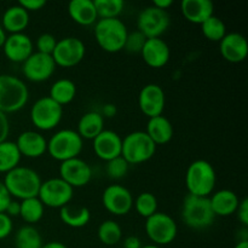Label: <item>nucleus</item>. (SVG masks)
<instances>
[{"mask_svg":"<svg viewBox=\"0 0 248 248\" xmlns=\"http://www.w3.org/2000/svg\"><path fill=\"white\" fill-rule=\"evenodd\" d=\"M181 11L184 18L193 24H202L215 15V5L211 0H183Z\"/></svg>","mask_w":248,"mask_h":248,"instance_id":"23","label":"nucleus"},{"mask_svg":"<svg viewBox=\"0 0 248 248\" xmlns=\"http://www.w3.org/2000/svg\"><path fill=\"white\" fill-rule=\"evenodd\" d=\"M157 206L159 205H157L156 196L148 191L140 193L137 198L133 199V208L138 216L145 219L157 212Z\"/></svg>","mask_w":248,"mask_h":248,"instance_id":"35","label":"nucleus"},{"mask_svg":"<svg viewBox=\"0 0 248 248\" xmlns=\"http://www.w3.org/2000/svg\"><path fill=\"white\" fill-rule=\"evenodd\" d=\"M101 115L103 116V118H114V116H116V114H118V108H116L115 104L113 103H106L102 106V109H101Z\"/></svg>","mask_w":248,"mask_h":248,"instance_id":"46","label":"nucleus"},{"mask_svg":"<svg viewBox=\"0 0 248 248\" xmlns=\"http://www.w3.org/2000/svg\"><path fill=\"white\" fill-rule=\"evenodd\" d=\"M84 149V140L72 128H63L53 133L47 140V153L52 159L63 162L79 157Z\"/></svg>","mask_w":248,"mask_h":248,"instance_id":"6","label":"nucleus"},{"mask_svg":"<svg viewBox=\"0 0 248 248\" xmlns=\"http://www.w3.org/2000/svg\"><path fill=\"white\" fill-rule=\"evenodd\" d=\"M208 199L216 217H229L235 215L240 203L237 194L230 189H220L215 191Z\"/></svg>","mask_w":248,"mask_h":248,"instance_id":"22","label":"nucleus"},{"mask_svg":"<svg viewBox=\"0 0 248 248\" xmlns=\"http://www.w3.org/2000/svg\"><path fill=\"white\" fill-rule=\"evenodd\" d=\"M98 19L119 18L125 9L123 0H93Z\"/></svg>","mask_w":248,"mask_h":248,"instance_id":"36","label":"nucleus"},{"mask_svg":"<svg viewBox=\"0 0 248 248\" xmlns=\"http://www.w3.org/2000/svg\"><path fill=\"white\" fill-rule=\"evenodd\" d=\"M124 248H142V242L137 236H127L124 240Z\"/></svg>","mask_w":248,"mask_h":248,"instance_id":"47","label":"nucleus"},{"mask_svg":"<svg viewBox=\"0 0 248 248\" xmlns=\"http://www.w3.org/2000/svg\"><path fill=\"white\" fill-rule=\"evenodd\" d=\"M201 26V31H202L203 36L207 40L213 41V43H219L225 35H227V26L217 16H211L210 18L206 19Z\"/></svg>","mask_w":248,"mask_h":248,"instance_id":"34","label":"nucleus"},{"mask_svg":"<svg viewBox=\"0 0 248 248\" xmlns=\"http://www.w3.org/2000/svg\"><path fill=\"white\" fill-rule=\"evenodd\" d=\"M142 248H161L159 246H156V245H145V246H142Z\"/></svg>","mask_w":248,"mask_h":248,"instance_id":"52","label":"nucleus"},{"mask_svg":"<svg viewBox=\"0 0 248 248\" xmlns=\"http://www.w3.org/2000/svg\"><path fill=\"white\" fill-rule=\"evenodd\" d=\"M145 133L149 136L156 147L167 144L173 138V125L166 116H155L148 120Z\"/></svg>","mask_w":248,"mask_h":248,"instance_id":"26","label":"nucleus"},{"mask_svg":"<svg viewBox=\"0 0 248 248\" xmlns=\"http://www.w3.org/2000/svg\"><path fill=\"white\" fill-rule=\"evenodd\" d=\"M181 216L184 224L195 230H202L211 227L216 219L210 205V199L190 194L184 198Z\"/></svg>","mask_w":248,"mask_h":248,"instance_id":"5","label":"nucleus"},{"mask_svg":"<svg viewBox=\"0 0 248 248\" xmlns=\"http://www.w3.org/2000/svg\"><path fill=\"white\" fill-rule=\"evenodd\" d=\"M234 248H248V241H239Z\"/></svg>","mask_w":248,"mask_h":248,"instance_id":"51","label":"nucleus"},{"mask_svg":"<svg viewBox=\"0 0 248 248\" xmlns=\"http://www.w3.org/2000/svg\"><path fill=\"white\" fill-rule=\"evenodd\" d=\"M140 55L148 67L159 69L169 63L171 58V50L164 39L150 38L145 40Z\"/></svg>","mask_w":248,"mask_h":248,"instance_id":"20","label":"nucleus"},{"mask_svg":"<svg viewBox=\"0 0 248 248\" xmlns=\"http://www.w3.org/2000/svg\"><path fill=\"white\" fill-rule=\"evenodd\" d=\"M57 44V38L51 33H43L38 36L35 41L36 52L45 53V55H52L53 50Z\"/></svg>","mask_w":248,"mask_h":248,"instance_id":"39","label":"nucleus"},{"mask_svg":"<svg viewBox=\"0 0 248 248\" xmlns=\"http://www.w3.org/2000/svg\"><path fill=\"white\" fill-rule=\"evenodd\" d=\"M166 106V94L157 84H148L140 89L138 94V107L148 118L162 115Z\"/></svg>","mask_w":248,"mask_h":248,"instance_id":"16","label":"nucleus"},{"mask_svg":"<svg viewBox=\"0 0 248 248\" xmlns=\"http://www.w3.org/2000/svg\"><path fill=\"white\" fill-rule=\"evenodd\" d=\"M12 230H14L12 218H10L6 213H0V240L9 237Z\"/></svg>","mask_w":248,"mask_h":248,"instance_id":"40","label":"nucleus"},{"mask_svg":"<svg viewBox=\"0 0 248 248\" xmlns=\"http://www.w3.org/2000/svg\"><path fill=\"white\" fill-rule=\"evenodd\" d=\"M98 240L106 246H115L123 240V229L120 224L113 219H107L99 224L97 229Z\"/></svg>","mask_w":248,"mask_h":248,"instance_id":"32","label":"nucleus"},{"mask_svg":"<svg viewBox=\"0 0 248 248\" xmlns=\"http://www.w3.org/2000/svg\"><path fill=\"white\" fill-rule=\"evenodd\" d=\"M235 215L237 216V219L241 223V225L244 228L248 227V199H242L240 200L239 207H237Z\"/></svg>","mask_w":248,"mask_h":248,"instance_id":"41","label":"nucleus"},{"mask_svg":"<svg viewBox=\"0 0 248 248\" xmlns=\"http://www.w3.org/2000/svg\"><path fill=\"white\" fill-rule=\"evenodd\" d=\"M127 34V27L120 18H102L94 23V39L106 52L116 53L124 50Z\"/></svg>","mask_w":248,"mask_h":248,"instance_id":"4","label":"nucleus"},{"mask_svg":"<svg viewBox=\"0 0 248 248\" xmlns=\"http://www.w3.org/2000/svg\"><path fill=\"white\" fill-rule=\"evenodd\" d=\"M6 38H7V33L4 31V28L0 26V48H2V46H4V43L5 40H6Z\"/></svg>","mask_w":248,"mask_h":248,"instance_id":"50","label":"nucleus"},{"mask_svg":"<svg viewBox=\"0 0 248 248\" xmlns=\"http://www.w3.org/2000/svg\"><path fill=\"white\" fill-rule=\"evenodd\" d=\"M156 152V145L145 131H133L123 138L121 156L128 165H140L152 159Z\"/></svg>","mask_w":248,"mask_h":248,"instance_id":"7","label":"nucleus"},{"mask_svg":"<svg viewBox=\"0 0 248 248\" xmlns=\"http://www.w3.org/2000/svg\"><path fill=\"white\" fill-rule=\"evenodd\" d=\"M104 130V118L97 110L85 113L78 121L77 131L82 140H93Z\"/></svg>","mask_w":248,"mask_h":248,"instance_id":"27","label":"nucleus"},{"mask_svg":"<svg viewBox=\"0 0 248 248\" xmlns=\"http://www.w3.org/2000/svg\"><path fill=\"white\" fill-rule=\"evenodd\" d=\"M219 52L228 62H244L248 56L247 39L236 31L227 33V35L219 41Z\"/></svg>","mask_w":248,"mask_h":248,"instance_id":"21","label":"nucleus"},{"mask_svg":"<svg viewBox=\"0 0 248 248\" xmlns=\"http://www.w3.org/2000/svg\"><path fill=\"white\" fill-rule=\"evenodd\" d=\"M10 135V121L6 114L0 111V143L7 140Z\"/></svg>","mask_w":248,"mask_h":248,"instance_id":"43","label":"nucleus"},{"mask_svg":"<svg viewBox=\"0 0 248 248\" xmlns=\"http://www.w3.org/2000/svg\"><path fill=\"white\" fill-rule=\"evenodd\" d=\"M58 173H60L58 177L69 184L73 189L87 186L93 176L92 167L81 157H75L61 162Z\"/></svg>","mask_w":248,"mask_h":248,"instance_id":"15","label":"nucleus"},{"mask_svg":"<svg viewBox=\"0 0 248 248\" xmlns=\"http://www.w3.org/2000/svg\"><path fill=\"white\" fill-rule=\"evenodd\" d=\"M74 198V189L60 177L48 178L41 183L38 199L45 207L62 208L69 205Z\"/></svg>","mask_w":248,"mask_h":248,"instance_id":"10","label":"nucleus"},{"mask_svg":"<svg viewBox=\"0 0 248 248\" xmlns=\"http://www.w3.org/2000/svg\"><path fill=\"white\" fill-rule=\"evenodd\" d=\"M102 205L113 216H126L133 208L132 193L121 184H110L102 194Z\"/></svg>","mask_w":248,"mask_h":248,"instance_id":"14","label":"nucleus"},{"mask_svg":"<svg viewBox=\"0 0 248 248\" xmlns=\"http://www.w3.org/2000/svg\"><path fill=\"white\" fill-rule=\"evenodd\" d=\"M29 90L26 82L11 74H0V111L17 113L26 107Z\"/></svg>","mask_w":248,"mask_h":248,"instance_id":"3","label":"nucleus"},{"mask_svg":"<svg viewBox=\"0 0 248 248\" xmlns=\"http://www.w3.org/2000/svg\"><path fill=\"white\" fill-rule=\"evenodd\" d=\"M41 248H68L65 246L63 242H60V241H50V242H46V244L43 245V247Z\"/></svg>","mask_w":248,"mask_h":248,"instance_id":"49","label":"nucleus"},{"mask_svg":"<svg viewBox=\"0 0 248 248\" xmlns=\"http://www.w3.org/2000/svg\"><path fill=\"white\" fill-rule=\"evenodd\" d=\"M19 212H21V202L18 200H14L12 199L10 203L7 205L6 210L4 213H6L10 218L12 217H19Z\"/></svg>","mask_w":248,"mask_h":248,"instance_id":"45","label":"nucleus"},{"mask_svg":"<svg viewBox=\"0 0 248 248\" xmlns=\"http://www.w3.org/2000/svg\"><path fill=\"white\" fill-rule=\"evenodd\" d=\"M217 183L215 167L207 160L199 159L191 162L186 172V186L188 194L210 198Z\"/></svg>","mask_w":248,"mask_h":248,"instance_id":"2","label":"nucleus"},{"mask_svg":"<svg viewBox=\"0 0 248 248\" xmlns=\"http://www.w3.org/2000/svg\"><path fill=\"white\" fill-rule=\"evenodd\" d=\"M2 183L12 199L22 201L36 198L43 181L35 170L26 166H17L5 174Z\"/></svg>","mask_w":248,"mask_h":248,"instance_id":"1","label":"nucleus"},{"mask_svg":"<svg viewBox=\"0 0 248 248\" xmlns=\"http://www.w3.org/2000/svg\"><path fill=\"white\" fill-rule=\"evenodd\" d=\"M60 219L69 228H84L91 220V212L84 206L67 205L60 210Z\"/></svg>","mask_w":248,"mask_h":248,"instance_id":"28","label":"nucleus"},{"mask_svg":"<svg viewBox=\"0 0 248 248\" xmlns=\"http://www.w3.org/2000/svg\"><path fill=\"white\" fill-rule=\"evenodd\" d=\"M77 96V85L70 79H58L51 85L48 97L61 107L72 103Z\"/></svg>","mask_w":248,"mask_h":248,"instance_id":"29","label":"nucleus"},{"mask_svg":"<svg viewBox=\"0 0 248 248\" xmlns=\"http://www.w3.org/2000/svg\"><path fill=\"white\" fill-rule=\"evenodd\" d=\"M68 15L79 26H93L98 21L93 0H72L68 4Z\"/></svg>","mask_w":248,"mask_h":248,"instance_id":"25","label":"nucleus"},{"mask_svg":"<svg viewBox=\"0 0 248 248\" xmlns=\"http://www.w3.org/2000/svg\"><path fill=\"white\" fill-rule=\"evenodd\" d=\"M29 21H31L29 12L26 11L21 5L16 4L5 10L4 14H2L0 26L4 28L6 33H24L26 28L28 27Z\"/></svg>","mask_w":248,"mask_h":248,"instance_id":"24","label":"nucleus"},{"mask_svg":"<svg viewBox=\"0 0 248 248\" xmlns=\"http://www.w3.org/2000/svg\"><path fill=\"white\" fill-rule=\"evenodd\" d=\"M63 107L48 96L40 97L31 106L29 118L34 127L39 131L55 130L63 119Z\"/></svg>","mask_w":248,"mask_h":248,"instance_id":"8","label":"nucleus"},{"mask_svg":"<svg viewBox=\"0 0 248 248\" xmlns=\"http://www.w3.org/2000/svg\"><path fill=\"white\" fill-rule=\"evenodd\" d=\"M12 200V198L10 196L9 191L5 188L4 183L0 182V213H4L6 210L7 205L10 203V201Z\"/></svg>","mask_w":248,"mask_h":248,"instance_id":"44","label":"nucleus"},{"mask_svg":"<svg viewBox=\"0 0 248 248\" xmlns=\"http://www.w3.org/2000/svg\"><path fill=\"white\" fill-rule=\"evenodd\" d=\"M145 40H147V38L140 31H135L132 33H128L125 45H124V50L127 51L128 53H140Z\"/></svg>","mask_w":248,"mask_h":248,"instance_id":"38","label":"nucleus"},{"mask_svg":"<svg viewBox=\"0 0 248 248\" xmlns=\"http://www.w3.org/2000/svg\"><path fill=\"white\" fill-rule=\"evenodd\" d=\"M121 147H123L121 136L115 131L106 130V128L92 140V149L96 156L106 162L121 156Z\"/></svg>","mask_w":248,"mask_h":248,"instance_id":"17","label":"nucleus"},{"mask_svg":"<svg viewBox=\"0 0 248 248\" xmlns=\"http://www.w3.org/2000/svg\"><path fill=\"white\" fill-rule=\"evenodd\" d=\"M21 154L18 152L16 143L12 140H4L0 143V173H5L12 171L19 166L21 162Z\"/></svg>","mask_w":248,"mask_h":248,"instance_id":"30","label":"nucleus"},{"mask_svg":"<svg viewBox=\"0 0 248 248\" xmlns=\"http://www.w3.org/2000/svg\"><path fill=\"white\" fill-rule=\"evenodd\" d=\"M18 5H21L26 11L34 12L43 9L46 5V1L45 0H21L18 2Z\"/></svg>","mask_w":248,"mask_h":248,"instance_id":"42","label":"nucleus"},{"mask_svg":"<svg viewBox=\"0 0 248 248\" xmlns=\"http://www.w3.org/2000/svg\"><path fill=\"white\" fill-rule=\"evenodd\" d=\"M152 5L153 6L157 7V9L167 11V10L173 5V1H172V0H155V1H153Z\"/></svg>","mask_w":248,"mask_h":248,"instance_id":"48","label":"nucleus"},{"mask_svg":"<svg viewBox=\"0 0 248 248\" xmlns=\"http://www.w3.org/2000/svg\"><path fill=\"white\" fill-rule=\"evenodd\" d=\"M19 202H21L19 217L27 223V225H33L43 219L44 215H45V206L39 200L38 196L26 199V200L19 201Z\"/></svg>","mask_w":248,"mask_h":248,"instance_id":"31","label":"nucleus"},{"mask_svg":"<svg viewBox=\"0 0 248 248\" xmlns=\"http://www.w3.org/2000/svg\"><path fill=\"white\" fill-rule=\"evenodd\" d=\"M86 55V46L77 36H67L57 40L52 52L56 65L61 68H73L79 64Z\"/></svg>","mask_w":248,"mask_h":248,"instance_id":"12","label":"nucleus"},{"mask_svg":"<svg viewBox=\"0 0 248 248\" xmlns=\"http://www.w3.org/2000/svg\"><path fill=\"white\" fill-rule=\"evenodd\" d=\"M128 169H130V165L123 156H118L110 161L106 162L107 176L114 181L125 178L126 174L128 173Z\"/></svg>","mask_w":248,"mask_h":248,"instance_id":"37","label":"nucleus"},{"mask_svg":"<svg viewBox=\"0 0 248 248\" xmlns=\"http://www.w3.org/2000/svg\"><path fill=\"white\" fill-rule=\"evenodd\" d=\"M145 234L153 245L162 247L172 244L178 234V225L176 220L165 212H159L145 219Z\"/></svg>","mask_w":248,"mask_h":248,"instance_id":"9","label":"nucleus"},{"mask_svg":"<svg viewBox=\"0 0 248 248\" xmlns=\"http://www.w3.org/2000/svg\"><path fill=\"white\" fill-rule=\"evenodd\" d=\"M15 143L21 156H26L28 159H38L47 153V140L39 131H23L19 133Z\"/></svg>","mask_w":248,"mask_h":248,"instance_id":"19","label":"nucleus"},{"mask_svg":"<svg viewBox=\"0 0 248 248\" xmlns=\"http://www.w3.org/2000/svg\"><path fill=\"white\" fill-rule=\"evenodd\" d=\"M171 24L169 12L149 5L138 14L137 31L147 39L161 38Z\"/></svg>","mask_w":248,"mask_h":248,"instance_id":"11","label":"nucleus"},{"mask_svg":"<svg viewBox=\"0 0 248 248\" xmlns=\"http://www.w3.org/2000/svg\"><path fill=\"white\" fill-rule=\"evenodd\" d=\"M43 245V237L33 225H23L17 230L15 236L16 248H41Z\"/></svg>","mask_w":248,"mask_h":248,"instance_id":"33","label":"nucleus"},{"mask_svg":"<svg viewBox=\"0 0 248 248\" xmlns=\"http://www.w3.org/2000/svg\"><path fill=\"white\" fill-rule=\"evenodd\" d=\"M55 61H53L52 56L45 55V53L40 52H33L23 63H22V73L23 77L26 78L28 81L40 82L47 81L48 79L52 78V75L56 72Z\"/></svg>","mask_w":248,"mask_h":248,"instance_id":"13","label":"nucleus"},{"mask_svg":"<svg viewBox=\"0 0 248 248\" xmlns=\"http://www.w3.org/2000/svg\"><path fill=\"white\" fill-rule=\"evenodd\" d=\"M5 57L14 63H23L34 52V43L26 33L9 34L2 46Z\"/></svg>","mask_w":248,"mask_h":248,"instance_id":"18","label":"nucleus"}]
</instances>
